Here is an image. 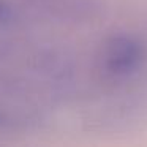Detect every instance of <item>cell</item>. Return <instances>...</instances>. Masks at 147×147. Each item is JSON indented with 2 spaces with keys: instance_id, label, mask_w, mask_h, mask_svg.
<instances>
[{
  "instance_id": "6da1fadb",
  "label": "cell",
  "mask_w": 147,
  "mask_h": 147,
  "mask_svg": "<svg viewBox=\"0 0 147 147\" xmlns=\"http://www.w3.org/2000/svg\"><path fill=\"white\" fill-rule=\"evenodd\" d=\"M142 48L136 40L125 35L114 36L108 41L105 49L106 67L114 73H127L139 63Z\"/></svg>"
},
{
  "instance_id": "7a4b0ae2",
  "label": "cell",
  "mask_w": 147,
  "mask_h": 147,
  "mask_svg": "<svg viewBox=\"0 0 147 147\" xmlns=\"http://www.w3.org/2000/svg\"><path fill=\"white\" fill-rule=\"evenodd\" d=\"M7 16V10H5V7L2 3H0V19H3V18Z\"/></svg>"
}]
</instances>
